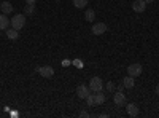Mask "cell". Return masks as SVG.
<instances>
[{"instance_id":"obj_13","label":"cell","mask_w":159,"mask_h":118,"mask_svg":"<svg viewBox=\"0 0 159 118\" xmlns=\"http://www.w3.org/2000/svg\"><path fill=\"white\" fill-rule=\"evenodd\" d=\"M5 34H7V38H8V40H18V38H19V32L16 31V29H7L5 31Z\"/></svg>"},{"instance_id":"obj_24","label":"cell","mask_w":159,"mask_h":118,"mask_svg":"<svg viewBox=\"0 0 159 118\" xmlns=\"http://www.w3.org/2000/svg\"><path fill=\"white\" fill-rule=\"evenodd\" d=\"M72 62L69 61V59H65V61H62V65H65V67H67V65H70Z\"/></svg>"},{"instance_id":"obj_12","label":"cell","mask_w":159,"mask_h":118,"mask_svg":"<svg viewBox=\"0 0 159 118\" xmlns=\"http://www.w3.org/2000/svg\"><path fill=\"white\" fill-rule=\"evenodd\" d=\"M94 101H96V106H102V104H105V101H107V96H105V93H102V91H97L94 94Z\"/></svg>"},{"instance_id":"obj_16","label":"cell","mask_w":159,"mask_h":118,"mask_svg":"<svg viewBox=\"0 0 159 118\" xmlns=\"http://www.w3.org/2000/svg\"><path fill=\"white\" fill-rule=\"evenodd\" d=\"M86 5H88V0H73V7L78 10L86 8Z\"/></svg>"},{"instance_id":"obj_10","label":"cell","mask_w":159,"mask_h":118,"mask_svg":"<svg viewBox=\"0 0 159 118\" xmlns=\"http://www.w3.org/2000/svg\"><path fill=\"white\" fill-rule=\"evenodd\" d=\"M11 26V22H10V18H7V15H0V31H7L8 27Z\"/></svg>"},{"instance_id":"obj_5","label":"cell","mask_w":159,"mask_h":118,"mask_svg":"<svg viewBox=\"0 0 159 118\" xmlns=\"http://www.w3.org/2000/svg\"><path fill=\"white\" fill-rule=\"evenodd\" d=\"M37 72L42 77H45V78H52L54 77V69H52L51 65H42V67L37 69Z\"/></svg>"},{"instance_id":"obj_3","label":"cell","mask_w":159,"mask_h":118,"mask_svg":"<svg viewBox=\"0 0 159 118\" xmlns=\"http://www.w3.org/2000/svg\"><path fill=\"white\" fill-rule=\"evenodd\" d=\"M89 88L91 91H94V93H97V91H102L103 89V82L100 77H92L91 82H89Z\"/></svg>"},{"instance_id":"obj_20","label":"cell","mask_w":159,"mask_h":118,"mask_svg":"<svg viewBox=\"0 0 159 118\" xmlns=\"http://www.w3.org/2000/svg\"><path fill=\"white\" fill-rule=\"evenodd\" d=\"M72 64L75 65V67H78V69H83V61L81 59H73Z\"/></svg>"},{"instance_id":"obj_26","label":"cell","mask_w":159,"mask_h":118,"mask_svg":"<svg viewBox=\"0 0 159 118\" xmlns=\"http://www.w3.org/2000/svg\"><path fill=\"white\" fill-rule=\"evenodd\" d=\"M156 94H157V96H159V83H157V85H156Z\"/></svg>"},{"instance_id":"obj_9","label":"cell","mask_w":159,"mask_h":118,"mask_svg":"<svg viewBox=\"0 0 159 118\" xmlns=\"http://www.w3.org/2000/svg\"><path fill=\"white\" fill-rule=\"evenodd\" d=\"M132 10H134L135 13H143L145 10H147V3H145L143 0H135V2L132 3Z\"/></svg>"},{"instance_id":"obj_27","label":"cell","mask_w":159,"mask_h":118,"mask_svg":"<svg viewBox=\"0 0 159 118\" xmlns=\"http://www.w3.org/2000/svg\"><path fill=\"white\" fill-rule=\"evenodd\" d=\"M56 2H61V0H56Z\"/></svg>"},{"instance_id":"obj_6","label":"cell","mask_w":159,"mask_h":118,"mask_svg":"<svg viewBox=\"0 0 159 118\" xmlns=\"http://www.w3.org/2000/svg\"><path fill=\"white\" fill-rule=\"evenodd\" d=\"M107 31H108V27H107V24H105V22H96L94 26H92V29H91L92 35H102Z\"/></svg>"},{"instance_id":"obj_7","label":"cell","mask_w":159,"mask_h":118,"mask_svg":"<svg viewBox=\"0 0 159 118\" xmlns=\"http://www.w3.org/2000/svg\"><path fill=\"white\" fill-rule=\"evenodd\" d=\"M91 93H92L91 88L86 86V85H80V86L76 88V96H78L80 99H86L88 94H91Z\"/></svg>"},{"instance_id":"obj_21","label":"cell","mask_w":159,"mask_h":118,"mask_svg":"<svg viewBox=\"0 0 159 118\" xmlns=\"http://www.w3.org/2000/svg\"><path fill=\"white\" fill-rule=\"evenodd\" d=\"M80 116H83V118H88V116H89V112H86V110H81V112H80Z\"/></svg>"},{"instance_id":"obj_19","label":"cell","mask_w":159,"mask_h":118,"mask_svg":"<svg viewBox=\"0 0 159 118\" xmlns=\"http://www.w3.org/2000/svg\"><path fill=\"white\" fill-rule=\"evenodd\" d=\"M25 15H34L35 13V5H25Z\"/></svg>"},{"instance_id":"obj_4","label":"cell","mask_w":159,"mask_h":118,"mask_svg":"<svg viewBox=\"0 0 159 118\" xmlns=\"http://www.w3.org/2000/svg\"><path fill=\"white\" fill-rule=\"evenodd\" d=\"M142 72H143V67L140 64H130L129 67H127V75H130V77H139V75H142Z\"/></svg>"},{"instance_id":"obj_25","label":"cell","mask_w":159,"mask_h":118,"mask_svg":"<svg viewBox=\"0 0 159 118\" xmlns=\"http://www.w3.org/2000/svg\"><path fill=\"white\" fill-rule=\"evenodd\" d=\"M143 2L147 3V5H150V3H153V2H154V0H143Z\"/></svg>"},{"instance_id":"obj_23","label":"cell","mask_w":159,"mask_h":118,"mask_svg":"<svg viewBox=\"0 0 159 118\" xmlns=\"http://www.w3.org/2000/svg\"><path fill=\"white\" fill-rule=\"evenodd\" d=\"M25 3H27V5H35L37 0H25Z\"/></svg>"},{"instance_id":"obj_15","label":"cell","mask_w":159,"mask_h":118,"mask_svg":"<svg viewBox=\"0 0 159 118\" xmlns=\"http://www.w3.org/2000/svg\"><path fill=\"white\" fill-rule=\"evenodd\" d=\"M84 19H86L88 22H92V21L96 19V11L91 10V8H88V10L84 11Z\"/></svg>"},{"instance_id":"obj_22","label":"cell","mask_w":159,"mask_h":118,"mask_svg":"<svg viewBox=\"0 0 159 118\" xmlns=\"http://www.w3.org/2000/svg\"><path fill=\"white\" fill-rule=\"evenodd\" d=\"M124 89H126V86H124L123 83H119V85L116 86V91H124Z\"/></svg>"},{"instance_id":"obj_8","label":"cell","mask_w":159,"mask_h":118,"mask_svg":"<svg viewBox=\"0 0 159 118\" xmlns=\"http://www.w3.org/2000/svg\"><path fill=\"white\" fill-rule=\"evenodd\" d=\"M126 112H127L129 116H139V113H140V110H139V107H137V104H134V102L126 104Z\"/></svg>"},{"instance_id":"obj_17","label":"cell","mask_w":159,"mask_h":118,"mask_svg":"<svg viewBox=\"0 0 159 118\" xmlns=\"http://www.w3.org/2000/svg\"><path fill=\"white\" fill-rule=\"evenodd\" d=\"M84 101H86V104H88V107H94V106H96L94 94H92V93H91V94H88V97H86Z\"/></svg>"},{"instance_id":"obj_18","label":"cell","mask_w":159,"mask_h":118,"mask_svg":"<svg viewBox=\"0 0 159 118\" xmlns=\"http://www.w3.org/2000/svg\"><path fill=\"white\" fill-rule=\"evenodd\" d=\"M107 91L108 93H115L116 91V83L115 82H107Z\"/></svg>"},{"instance_id":"obj_1","label":"cell","mask_w":159,"mask_h":118,"mask_svg":"<svg viewBox=\"0 0 159 118\" xmlns=\"http://www.w3.org/2000/svg\"><path fill=\"white\" fill-rule=\"evenodd\" d=\"M10 22H11V27L13 29L21 31L24 26H25V15H15V16L10 19Z\"/></svg>"},{"instance_id":"obj_2","label":"cell","mask_w":159,"mask_h":118,"mask_svg":"<svg viewBox=\"0 0 159 118\" xmlns=\"http://www.w3.org/2000/svg\"><path fill=\"white\" fill-rule=\"evenodd\" d=\"M113 102L116 107H124L127 104V99H126V94L123 91H115L113 93Z\"/></svg>"},{"instance_id":"obj_14","label":"cell","mask_w":159,"mask_h":118,"mask_svg":"<svg viewBox=\"0 0 159 118\" xmlns=\"http://www.w3.org/2000/svg\"><path fill=\"white\" fill-rule=\"evenodd\" d=\"M123 85L127 88V89H132L135 86V80H134V77H130V75H127L126 78H123Z\"/></svg>"},{"instance_id":"obj_11","label":"cell","mask_w":159,"mask_h":118,"mask_svg":"<svg viewBox=\"0 0 159 118\" xmlns=\"http://www.w3.org/2000/svg\"><path fill=\"white\" fill-rule=\"evenodd\" d=\"M0 11H2L3 15H11V13H13V5L5 0V2L0 3Z\"/></svg>"}]
</instances>
